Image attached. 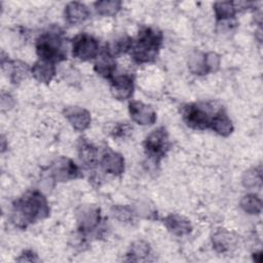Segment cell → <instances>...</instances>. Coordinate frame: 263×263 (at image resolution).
<instances>
[{
	"label": "cell",
	"mask_w": 263,
	"mask_h": 263,
	"mask_svg": "<svg viewBox=\"0 0 263 263\" xmlns=\"http://www.w3.org/2000/svg\"><path fill=\"white\" fill-rule=\"evenodd\" d=\"M38 257L37 255L31 251V250H27L25 252H23L22 255H20V257L16 259V261L18 262H35V261H38Z\"/></svg>",
	"instance_id": "31"
},
{
	"label": "cell",
	"mask_w": 263,
	"mask_h": 263,
	"mask_svg": "<svg viewBox=\"0 0 263 263\" xmlns=\"http://www.w3.org/2000/svg\"><path fill=\"white\" fill-rule=\"evenodd\" d=\"M51 177L58 182H67L77 179L80 176L79 167L73 160L67 157H59L51 162Z\"/></svg>",
	"instance_id": "7"
},
{
	"label": "cell",
	"mask_w": 263,
	"mask_h": 263,
	"mask_svg": "<svg viewBox=\"0 0 263 263\" xmlns=\"http://www.w3.org/2000/svg\"><path fill=\"white\" fill-rule=\"evenodd\" d=\"M132 130H133V127L126 122H123V123L116 124L112 129L111 134L114 138H125V136H127Z\"/></svg>",
	"instance_id": "29"
},
{
	"label": "cell",
	"mask_w": 263,
	"mask_h": 263,
	"mask_svg": "<svg viewBox=\"0 0 263 263\" xmlns=\"http://www.w3.org/2000/svg\"><path fill=\"white\" fill-rule=\"evenodd\" d=\"M262 183V173L260 168H251L242 176V184L248 188L260 187Z\"/></svg>",
	"instance_id": "27"
},
{
	"label": "cell",
	"mask_w": 263,
	"mask_h": 263,
	"mask_svg": "<svg viewBox=\"0 0 263 263\" xmlns=\"http://www.w3.org/2000/svg\"><path fill=\"white\" fill-rule=\"evenodd\" d=\"M240 208L250 215H259L262 211V200L255 194H247L240 200Z\"/></svg>",
	"instance_id": "24"
},
{
	"label": "cell",
	"mask_w": 263,
	"mask_h": 263,
	"mask_svg": "<svg viewBox=\"0 0 263 263\" xmlns=\"http://www.w3.org/2000/svg\"><path fill=\"white\" fill-rule=\"evenodd\" d=\"M162 43V33L151 27L140 29L138 36L133 40L130 55L137 64L153 62Z\"/></svg>",
	"instance_id": "2"
},
{
	"label": "cell",
	"mask_w": 263,
	"mask_h": 263,
	"mask_svg": "<svg viewBox=\"0 0 263 263\" xmlns=\"http://www.w3.org/2000/svg\"><path fill=\"white\" fill-rule=\"evenodd\" d=\"M206 57V65L210 72H215L219 69L220 66V55L216 52H208Z\"/></svg>",
	"instance_id": "30"
},
{
	"label": "cell",
	"mask_w": 263,
	"mask_h": 263,
	"mask_svg": "<svg viewBox=\"0 0 263 263\" xmlns=\"http://www.w3.org/2000/svg\"><path fill=\"white\" fill-rule=\"evenodd\" d=\"M132 44H133V38H130L129 36H121L118 39H116L107 48L115 57V55L124 53L126 51H129L130 47H132Z\"/></svg>",
	"instance_id": "26"
},
{
	"label": "cell",
	"mask_w": 263,
	"mask_h": 263,
	"mask_svg": "<svg viewBox=\"0 0 263 263\" xmlns=\"http://www.w3.org/2000/svg\"><path fill=\"white\" fill-rule=\"evenodd\" d=\"M144 148L147 156L158 163L170 149V140L164 127H158L152 130L144 142Z\"/></svg>",
	"instance_id": "5"
},
{
	"label": "cell",
	"mask_w": 263,
	"mask_h": 263,
	"mask_svg": "<svg viewBox=\"0 0 263 263\" xmlns=\"http://www.w3.org/2000/svg\"><path fill=\"white\" fill-rule=\"evenodd\" d=\"M101 165L106 173L120 176L124 172V158L121 154L108 150L102 156Z\"/></svg>",
	"instance_id": "13"
},
{
	"label": "cell",
	"mask_w": 263,
	"mask_h": 263,
	"mask_svg": "<svg viewBox=\"0 0 263 263\" xmlns=\"http://www.w3.org/2000/svg\"><path fill=\"white\" fill-rule=\"evenodd\" d=\"M113 216L121 222H129L133 220V212L127 206L117 205L113 208Z\"/></svg>",
	"instance_id": "28"
},
{
	"label": "cell",
	"mask_w": 263,
	"mask_h": 263,
	"mask_svg": "<svg viewBox=\"0 0 263 263\" xmlns=\"http://www.w3.org/2000/svg\"><path fill=\"white\" fill-rule=\"evenodd\" d=\"M128 111L132 119L140 125H151L156 121V113L154 109L143 102H129Z\"/></svg>",
	"instance_id": "9"
},
{
	"label": "cell",
	"mask_w": 263,
	"mask_h": 263,
	"mask_svg": "<svg viewBox=\"0 0 263 263\" xmlns=\"http://www.w3.org/2000/svg\"><path fill=\"white\" fill-rule=\"evenodd\" d=\"M214 12L216 18L220 22L228 21L234 17L236 13V6L234 2L230 1H219L214 4Z\"/></svg>",
	"instance_id": "23"
},
{
	"label": "cell",
	"mask_w": 263,
	"mask_h": 263,
	"mask_svg": "<svg viewBox=\"0 0 263 263\" xmlns=\"http://www.w3.org/2000/svg\"><path fill=\"white\" fill-rule=\"evenodd\" d=\"M64 116L77 132L85 130L91 121L90 113L86 109L78 106L67 107L64 110Z\"/></svg>",
	"instance_id": "10"
},
{
	"label": "cell",
	"mask_w": 263,
	"mask_h": 263,
	"mask_svg": "<svg viewBox=\"0 0 263 263\" xmlns=\"http://www.w3.org/2000/svg\"><path fill=\"white\" fill-rule=\"evenodd\" d=\"M7 71L12 83H20L22 80L27 78L29 72H31V69L28 67V65L21 61L7 60Z\"/></svg>",
	"instance_id": "20"
},
{
	"label": "cell",
	"mask_w": 263,
	"mask_h": 263,
	"mask_svg": "<svg viewBox=\"0 0 263 263\" xmlns=\"http://www.w3.org/2000/svg\"><path fill=\"white\" fill-rule=\"evenodd\" d=\"M210 127L222 137H228L233 132L232 121L222 108L215 113Z\"/></svg>",
	"instance_id": "17"
},
{
	"label": "cell",
	"mask_w": 263,
	"mask_h": 263,
	"mask_svg": "<svg viewBox=\"0 0 263 263\" xmlns=\"http://www.w3.org/2000/svg\"><path fill=\"white\" fill-rule=\"evenodd\" d=\"M134 79L130 75L124 74L111 79L110 90L112 96L117 100H127L134 92Z\"/></svg>",
	"instance_id": "11"
},
{
	"label": "cell",
	"mask_w": 263,
	"mask_h": 263,
	"mask_svg": "<svg viewBox=\"0 0 263 263\" xmlns=\"http://www.w3.org/2000/svg\"><path fill=\"white\" fill-rule=\"evenodd\" d=\"M48 215L49 206L46 197L37 190L25 193L12 203L11 221L20 228H26L32 223L45 219Z\"/></svg>",
	"instance_id": "1"
},
{
	"label": "cell",
	"mask_w": 263,
	"mask_h": 263,
	"mask_svg": "<svg viewBox=\"0 0 263 263\" xmlns=\"http://www.w3.org/2000/svg\"><path fill=\"white\" fill-rule=\"evenodd\" d=\"M31 74L38 82L49 83L55 75L54 64L39 60L31 68Z\"/></svg>",
	"instance_id": "16"
},
{
	"label": "cell",
	"mask_w": 263,
	"mask_h": 263,
	"mask_svg": "<svg viewBox=\"0 0 263 263\" xmlns=\"http://www.w3.org/2000/svg\"><path fill=\"white\" fill-rule=\"evenodd\" d=\"M97 12L104 16H113L121 8V2L116 0H102L95 3Z\"/></svg>",
	"instance_id": "25"
},
{
	"label": "cell",
	"mask_w": 263,
	"mask_h": 263,
	"mask_svg": "<svg viewBox=\"0 0 263 263\" xmlns=\"http://www.w3.org/2000/svg\"><path fill=\"white\" fill-rule=\"evenodd\" d=\"M150 255V246L144 240H137L132 246L126 254L127 261H145Z\"/></svg>",
	"instance_id": "21"
},
{
	"label": "cell",
	"mask_w": 263,
	"mask_h": 263,
	"mask_svg": "<svg viewBox=\"0 0 263 263\" xmlns=\"http://www.w3.org/2000/svg\"><path fill=\"white\" fill-rule=\"evenodd\" d=\"M189 70L195 75H205L210 73L208 65H206V57L205 53L200 51L193 52L188 61Z\"/></svg>",
	"instance_id": "22"
},
{
	"label": "cell",
	"mask_w": 263,
	"mask_h": 263,
	"mask_svg": "<svg viewBox=\"0 0 263 263\" xmlns=\"http://www.w3.org/2000/svg\"><path fill=\"white\" fill-rule=\"evenodd\" d=\"M36 52L40 60L49 63H60L67 59V49L63 32L52 27L42 33L36 40Z\"/></svg>",
	"instance_id": "3"
},
{
	"label": "cell",
	"mask_w": 263,
	"mask_h": 263,
	"mask_svg": "<svg viewBox=\"0 0 263 263\" xmlns=\"http://www.w3.org/2000/svg\"><path fill=\"white\" fill-rule=\"evenodd\" d=\"M213 247L219 253H226L234 246L235 239L230 232L225 229H219L213 236Z\"/></svg>",
	"instance_id": "19"
},
{
	"label": "cell",
	"mask_w": 263,
	"mask_h": 263,
	"mask_svg": "<svg viewBox=\"0 0 263 263\" xmlns=\"http://www.w3.org/2000/svg\"><path fill=\"white\" fill-rule=\"evenodd\" d=\"M163 223L167 230L177 236L189 234L192 230L190 222L186 218L178 214H171L166 216L165 219L163 220Z\"/></svg>",
	"instance_id": "14"
},
{
	"label": "cell",
	"mask_w": 263,
	"mask_h": 263,
	"mask_svg": "<svg viewBox=\"0 0 263 263\" xmlns=\"http://www.w3.org/2000/svg\"><path fill=\"white\" fill-rule=\"evenodd\" d=\"M99 43L92 36L81 33L72 40V53L80 61H89L99 54Z\"/></svg>",
	"instance_id": "6"
},
{
	"label": "cell",
	"mask_w": 263,
	"mask_h": 263,
	"mask_svg": "<svg viewBox=\"0 0 263 263\" xmlns=\"http://www.w3.org/2000/svg\"><path fill=\"white\" fill-rule=\"evenodd\" d=\"M78 157L86 167H92L98 162V150L85 139H80L78 143Z\"/></svg>",
	"instance_id": "18"
},
{
	"label": "cell",
	"mask_w": 263,
	"mask_h": 263,
	"mask_svg": "<svg viewBox=\"0 0 263 263\" xmlns=\"http://www.w3.org/2000/svg\"><path fill=\"white\" fill-rule=\"evenodd\" d=\"M76 220L79 231L83 233L95 230L101 221L100 209L95 205H82L76 212Z\"/></svg>",
	"instance_id": "8"
},
{
	"label": "cell",
	"mask_w": 263,
	"mask_h": 263,
	"mask_svg": "<svg viewBox=\"0 0 263 263\" xmlns=\"http://www.w3.org/2000/svg\"><path fill=\"white\" fill-rule=\"evenodd\" d=\"M215 113L212 112L211 106L205 103L188 104L182 108V115L186 124L193 129L199 130L211 126Z\"/></svg>",
	"instance_id": "4"
},
{
	"label": "cell",
	"mask_w": 263,
	"mask_h": 263,
	"mask_svg": "<svg viewBox=\"0 0 263 263\" xmlns=\"http://www.w3.org/2000/svg\"><path fill=\"white\" fill-rule=\"evenodd\" d=\"M2 152L5 150V139H4V137L2 136Z\"/></svg>",
	"instance_id": "32"
},
{
	"label": "cell",
	"mask_w": 263,
	"mask_h": 263,
	"mask_svg": "<svg viewBox=\"0 0 263 263\" xmlns=\"http://www.w3.org/2000/svg\"><path fill=\"white\" fill-rule=\"evenodd\" d=\"M93 69L98 75L106 79H112L114 77V72L116 69L115 57L105 48L99 52L97 55Z\"/></svg>",
	"instance_id": "12"
},
{
	"label": "cell",
	"mask_w": 263,
	"mask_h": 263,
	"mask_svg": "<svg viewBox=\"0 0 263 263\" xmlns=\"http://www.w3.org/2000/svg\"><path fill=\"white\" fill-rule=\"evenodd\" d=\"M89 16V10L86 5L80 2H70L65 8V17L72 25L81 24Z\"/></svg>",
	"instance_id": "15"
}]
</instances>
